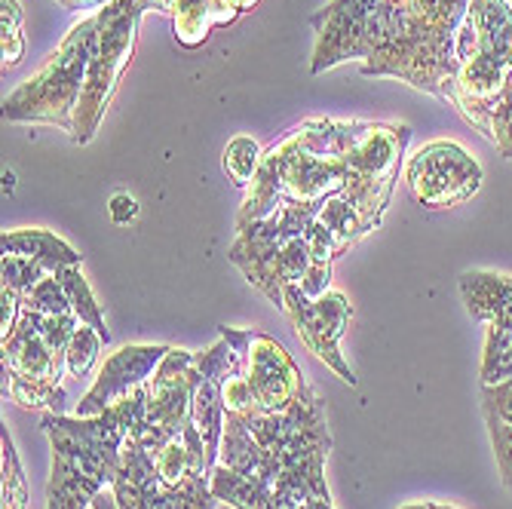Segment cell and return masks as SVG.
<instances>
[{
	"label": "cell",
	"instance_id": "6da1fadb",
	"mask_svg": "<svg viewBox=\"0 0 512 509\" xmlns=\"http://www.w3.org/2000/svg\"><path fill=\"white\" fill-rule=\"evenodd\" d=\"M148 384L114 402L96 418L43 414V433L53 445V473L46 488V509H86L120 473L123 445L145 421Z\"/></svg>",
	"mask_w": 512,
	"mask_h": 509
},
{
	"label": "cell",
	"instance_id": "7a4b0ae2",
	"mask_svg": "<svg viewBox=\"0 0 512 509\" xmlns=\"http://www.w3.org/2000/svg\"><path fill=\"white\" fill-rule=\"evenodd\" d=\"M451 105L512 160V7L506 0H470L457 31Z\"/></svg>",
	"mask_w": 512,
	"mask_h": 509
},
{
	"label": "cell",
	"instance_id": "3957f363",
	"mask_svg": "<svg viewBox=\"0 0 512 509\" xmlns=\"http://www.w3.org/2000/svg\"><path fill=\"white\" fill-rule=\"evenodd\" d=\"M359 123L307 120L273 145L258 166L255 181L240 206L237 227L267 218L276 206H322L344 194L347 148Z\"/></svg>",
	"mask_w": 512,
	"mask_h": 509
},
{
	"label": "cell",
	"instance_id": "277c9868",
	"mask_svg": "<svg viewBox=\"0 0 512 509\" xmlns=\"http://www.w3.org/2000/svg\"><path fill=\"white\" fill-rule=\"evenodd\" d=\"M390 50L362 62L365 77H399L414 89L448 99L457 74V31L470 0H405Z\"/></svg>",
	"mask_w": 512,
	"mask_h": 509
},
{
	"label": "cell",
	"instance_id": "5b68a950",
	"mask_svg": "<svg viewBox=\"0 0 512 509\" xmlns=\"http://www.w3.org/2000/svg\"><path fill=\"white\" fill-rule=\"evenodd\" d=\"M96 37L99 16L92 13L65 34L59 50L46 59V65L31 80H25L4 99V117L10 123H50L74 132V114Z\"/></svg>",
	"mask_w": 512,
	"mask_h": 509
},
{
	"label": "cell",
	"instance_id": "8992f818",
	"mask_svg": "<svg viewBox=\"0 0 512 509\" xmlns=\"http://www.w3.org/2000/svg\"><path fill=\"white\" fill-rule=\"evenodd\" d=\"M96 16H99V37H96V46H92L89 71L83 80L77 114H74V132H71L74 145H86L96 138L102 117L108 111V102L135 53L145 4L142 0H114V4L99 7Z\"/></svg>",
	"mask_w": 512,
	"mask_h": 509
},
{
	"label": "cell",
	"instance_id": "52a82bcc",
	"mask_svg": "<svg viewBox=\"0 0 512 509\" xmlns=\"http://www.w3.org/2000/svg\"><path fill=\"white\" fill-rule=\"evenodd\" d=\"M316 50L310 71L322 74L347 59H375L396 40L399 10L393 0H332L310 19Z\"/></svg>",
	"mask_w": 512,
	"mask_h": 509
},
{
	"label": "cell",
	"instance_id": "ba28073f",
	"mask_svg": "<svg viewBox=\"0 0 512 509\" xmlns=\"http://www.w3.org/2000/svg\"><path fill=\"white\" fill-rule=\"evenodd\" d=\"M411 129L405 123H359L347 148L344 197L375 230L390 206Z\"/></svg>",
	"mask_w": 512,
	"mask_h": 509
},
{
	"label": "cell",
	"instance_id": "9c48e42d",
	"mask_svg": "<svg viewBox=\"0 0 512 509\" xmlns=\"http://www.w3.org/2000/svg\"><path fill=\"white\" fill-rule=\"evenodd\" d=\"M0 353H4V390L16 405L62 414V372H68L65 353L40 332V313L22 310L16 332L0 341Z\"/></svg>",
	"mask_w": 512,
	"mask_h": 509
},
{
	"label": "cell",
	"instance_id": "30bf717a",
	"mask_svg": "<svg viewBox=\"0 0 512 509\" xmlns=\"http://www.w3.org/2000/svg\"><path fill=\"white\" fill-rule=\"evenodd\" d=\"M218 338L234 347L237 372L246 378L261 414H283L304 393L307 381L292 362L283 344L258 329H227L218 326Z\"/></svg>",
	"mask_w": 512,
	"mask_h": 509
},
{
	"label": "cell",
	"instance_id": "8fae6325",
	"mask_svg": "<svg viewBox=\"0 0 512 509\" xmlns=\"http://www.w3.org/2000/svg\"><path fill=\"white\" fill-rule=\"evenodd\" d=\"M319 209L322 206H295V203L276 206V212H270L267 218L237 227V240L227 249V258L234 261L243 270L246 280L258 292H264L270 298V304H276L279 310H283V286L276 280L279 249H283L292 237L307 234Z\"/></svg>",
	"mask_w": 512,
	"mask_h": 509
},
{
	"label": "cell",
	"instance_id": "7c38bea8",
	"mask_svg": "<svg viewBox=\"0 0 512 509\" xmlns=\"http://www.w3.org/2000/svg\"><path fill=\"white\" fill-rule=\"evenodd\" d=\"M194 384V353L172 347L154 372V378L148 381L145 421L132 430L151 454L163 451L172 439L194 427Z\"/></svg>",
	"mask_w": 512,
	"mask_h": 509
},
{
	"label": "cell",
	"instance_id": "4fadbf2b",
	"mask_svg": "<svg viewBox=\"0 0 512 509\" xmlns=\"http://www.w3.org/2000/svg\"><path fill=\"white\" fill-rule=\"evenodd\" d=\"M405 184L424 209H454L482 188V166L457 142H430L405 166Z\"/></svg>",
	"mask_w": 512,
	"mask_h": 509
},
{
	"label": "cell",
	"instance_id": "5bb4252c",
	"mask_svg": "<svg viewBox=\"0 0 512 509\" xmlns=\"http://www.w3.org/2000/svg\"><path fill=\"white\" fill-rule=\"evenodd\" d=\"M283 310L295 322V329L307 350L322 359L329 368H335L338 378L350 387L356 384L353 368L341 356V338L353 319V304L341 292H325L322 298H307L298 286L283 289Z\"/></svg>",
	"mask_w": 512,
	"mask_h": 509
},
{
	"label": "cell",
	"instance_id": "9a60e30c",
	"mask_svg": "<svg viewBox=\"0 0 512 509\" xmlns=\"http://www.w3.org/2000/svg\"><path fill=\"white\" fill-rule=\"evenodd\" d=\"M172 347L163 344H126L114 356L105 359L99 368L96 384L89 387V393L77 405V418H96V414L108 411L114 402L129 396L135 387H142L154 378L160 362L166 359Z\"/></svg>",
	"mask_w": 512,
	"mask_h": 509
},
{
	"label": "cell",
	"instance_id": "2e32d148",
	"mask_svg": "<svg viewBox=\"0 0 512 509\" xmlns=\"http://www.w3.org/2000/svg\"><path fill=\"white\" fill-rule=\"evenodd\" d=\"M234 347L224 338H218L215 347L194 353L197 365V384H194V427L203 436L206 445V464L209 470L218 467V451H221V436H224V378L234 368Z\"/></svg>",
	"mask_w": 512,
	"mask_h": 509
},
{
	"label": "cell",
	"instance_id": "e0dca14e",
	"mask_svg": "<svg viewBox=\"0 0 512 509\" xmlns=\"http://www.w3.org/2000/svg\"><path fill=\"white\" fill-rule=\"evenodd\" d=\"M460 295L473 319L485 322V326L512 329V276L467 270L460 276Z\"/></svg>",
	"mask_w": 512,
	"mask_h": 509
},
{
	"label": "cell",
	"instance_id": "ac0fdd59",
	"mask_svg": "<svg viewBox=\"0 0 512 509\" xmlns=\"http://www.w3.org/2000/svg\"><path fill=\"white\" fill-rule=\"evenodd\" d=\"M157 476L166 488H191L212 479L206 464V445L197 427H188L178 439H172L163 451L154 454Z\"/></svg>",
	"mask_w": 512,
	"mask_h": 509
},
{
	"label": "cell",
	"instance_id": "d6986e66",
	"mask_svg": "<svg viewBox=\"0 0 512 509\" xmlns=\"http://www.w3.org/2000/svg\"><path fill=\"white\" fill-rule=\"evenodd\" d=\"M172 28H175V40L181 46H194L206 43L209 31L215 25H230L237 22L243 10V0H172Z\"/></svg>",
	"mask_w": 512,
	"mask_h": 509
},
{
	"label": "cell",
	"instance_id": "ffe728a7",
	"mask_svg": "<svg viewBox=\"0 0 512 509\" xmlns=\"http://www.w3.org/2000/svg\"><path fill=\"white\" fill-rule=\"evenodd\" d=\"M0 249H4V255H22L40 261L50 273H56L59 267L83 264V255L71 249L62 237H56L53 230H7L0 237Z\"/></svg>",
	"mask_w": 512,
	"mask_h": 509
},
{
	"label": "cell",
	"instance_id": "44dd1931",
	"mask_svg": "<svg viewBox=\"0 0 512 509\" xmlns=\"http://www.w3.org/2000/svg\"><path fill=\"white\" fill-rule=\"evenodd\" d=\"M316 221H319L325 230H329V237H332L338 255H344L356 240H362V237L368 234V224H365L362 215L347 203L344 194H338V197H332V200H325L322 209H319V215H316Z\"/></svg>",
	"mask_w": 512,
	"mask_h": 509
},
{
	"label": "cell",
	"instance_id": "7402d4cb",
	"mask_svg": "<svg viewBox=\"0 0 512 509\" xmlns=\"http://www.w3.org/2000/svg\"><path fill=\"white\" fill-rule=\"evenodd\" d=\"M56 280L65 286V292H68V298H71L74 313L80 316V322H86V326H92V329H96V332L105 338V344H111V332L105 329L102 307L96 304V295H92L89 283L83 280L80 267H59V270H56Z\"/></svg>",
	"mask_w": 512,
	"mask_h": 509
},
{
	"label": "cell",
	"instance_id": "603a6c76",
	"mask_svg": "<svg viewBox=\"0 0 512 509\" xmlns=\"http://www.w3.org/2000/svg\"><path fill=\"white\" fill-rule=\"evenodd\" d=\"M479 378H482V387H497L512 378V329L488 326Z\"/></svg>",
	"mask_w": 512,
	"mask_h": 509
},
{
	"label": "cell",
	"instance_id": "cb8c5ba5",
	"mask_svg": "<svg viewBox=\"0 0 512 509\" xmlns=\"http://www.w3.org/2000/svg\"><path fill=\"white\" fill-rule=\"evenodd\" d=\"M261 145L249 135H237L234 142L224 148V172L230 175V181L237 184V188H249L258 175V166H261Z\"/></svg>",
	"mask_w": 512,
	"mask_h": 509
},
{
	"label": "cell",
	"instance_id": "d4e9b609",
	"mask_svg": "<svg viewBox=\"0 0 512 509\" xmlns=\"http://www.w3.org/2000/svg\"><path fill=\"white\" fill-rule=\"evenodd\" d=\"M22 310L40 313V316H77L65 286L56 280V273H46L28 295H22Z\"/></svg>",
	"mask_w": 512,
	"mask_h": 509
},
{
	"label": "cell",
	"instance_id": "484cf974",
	"mask_svg": "<svg viewBox=\"0 0 512 509\" xmlns=\"http://www.w3.org/2000/svg\"><path fill=\"white\" fill-rule=\"evenodd\" d=\"M105 347V338L86 326V322H80V329L74 332L71 344H68V353H65V368L71 378H86L92 372V365L99 362V353Z\"/></svg>",
	"mask_w": 512,
	"mask_h": 509
},
{
	"label": "cell",
	"instance_id": "4316f807",
	"mask_svg": "<svg viewBox=\"0 0 512 509\" xmlns=\"http://www.w3.org/2000/svg\"><path fill=\"white\" fill-rule=\"evenodd\" d=\"M0 445H4V506L0 509H25L28 506V491H25V476H22V464L16 445L4 427L0 433Z\"/></svg>",
	"mask_w": 512,
	"mask_h": 509
},
{
	"label": "cell",
	"instance_id": "83f0119b",
	"mask_svg": "<svg viewBox=\"0 0 512 509\" xmlns=\"http://www.w3.org/2000/svg\"><path fill=\"white\" fill-rule=\"evenodd\" d=\"M0 31H4V68H13L22 62L25 53L19 0H0Z\"/></svg>",
	"mask_w": 512,
	"mask_h": 509
},
{
	"label": "cell",
	"instance_id": "f1b7e54d",
	"mask_svg": "<svg viewBox=\"0 0 512 509\" xmlns=\"http://www.w3.org/2000/svg\"><path fill=\"white\" fill-rule=\"evenodd\" d=\"M485 424H488L491 448H494L497 467H500V482L512 494V421L500 418V414L485 411Z\"/></svg>",
	"mask_w": 512,
	"mask_h": 509
},
{
	"label": "cell",
	"instance_id": "f546056e",
	"mask_svg": "<svg viewBox=\"0 0 512 509\" xmlns=\"http://www.w3.org/2000/svg\"><path fill=\"white\" fill-rule=\"evenodd\" d=\"M4 289H10V292H16L19 298L22 295H28L46 273V270L40 261H31V258H22V255H4Z\"/></svg>",
	"mask_w": 512,
	"mask_h": 509
},
{
	"label": "cell",
	"instance_id": "4dcf8cb0",
	"mask_svg": "<svg viewBox=\"0 0 512 509\" xmlns=\"http://www.w3.org/2000/svg\"><path fill=\"white\" fill-rule=\"evenodd\" d=\"M482 411L512 421V378L497 387H482Z\"/></svg>",
	"mask_w": 512,
	"mask_h": 509
},
{
	"label": "cell",
	"instance_id": "1f68e13d",
	"mask_svg": "<svg viewBox=\"0 0 512 509\" xmlns=\"http://www.w3.org/2000/svg\"><path fill=\"white\" fill-rule=\"evenodd\" d=\"M108 215H111V221L114 224H129V221H135V215H138V203L129 197V194H114L111 197V206H108Z\"/></svg>",
	"mask_w": 512,
	"mask_h": 509
},
{
	"label": "cell",
	"instance_id": "d6a6232c",
	"mask_svg": "<svg viewBox=\"0 0 512 509\" xmlns=\"http://www.w3.org/2000/svg\"><path fill=\"white\" fill-rule=\"evenodd\" d=\"M92 509H120V506H117V497H114V491H102L96 500H92Z\"/></svg>",
	"mask_w": 512,
	"mask_h": 509
},
{
	"label": "cell",
	"instance_id": "836d02e7",
	"mask_svg": "<svg viewBox=\"0 0 512 509\" xmlns=\"http://www.w3.org/2000/svg\"><path fill=\"white\" fill-rule=\"evenodd\" d=\"M145 10H157V13H169L172 7V0H142Z\"/></svg>",
	"mask_w": 512,
	"mask_h": 509
},
{
	"label": "cell",
	"instance_id": "e575fe53",
	"mask_svg": "<svg viewBox=\"0 0 512 509\" xmlns=\"http://www.w3.org/2000/svg\"><path fill=\"white\" fill-rule=\"evenodd\" d=\"M402 509H436V503H408Z\"/></svg>",
	"mask_w": 512,
	"mask_h": 509
},
{
	"label": "cell",
	"instance_id": "d590c367",
	"mask_svg": "<svg viewBox=\"0 0 512 509\" xmlns=\"http://www.w3.org/2000/svg\"><path fill=\"white\" fill-rule=\"evenodd\" d=\"M258 4V0H243V10H252Z\"/></svg>",
	"mask_w": 512,
	"mask_h": 509
}]
</instances>
